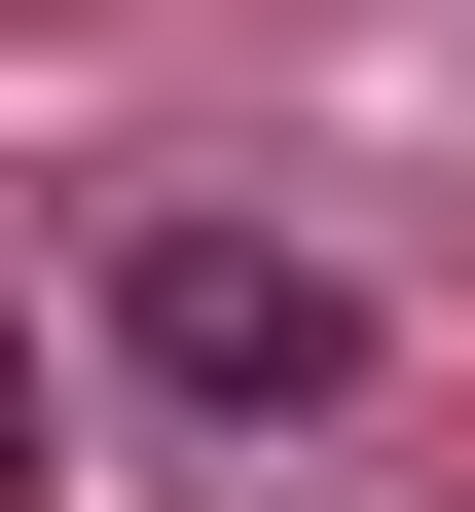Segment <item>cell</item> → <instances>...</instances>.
<instances>
[{
    "label": "cell",
    "mask_w": 475,
    "mask_h": 512,
    "mask_svg": "<svg viewBox=\"0 0 475 512\" xmlns=\"http://www.w3.org/2000/svg\"><path fill=\"white\" fill-rule=\"evenodd\" d=\"M74 293H110V366H147L183 439H329V403H366V293H329L293 220H183V183H147Z\"/></svg>",
    "instance_id": "cell-1"
}]
</instances>
